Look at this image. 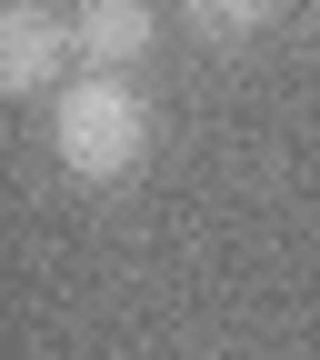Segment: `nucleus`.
Masks as SVG:
<instances>
[{"label": "nucleus", "instance_id": "2", "mask_svg": "<svg viewBox=\"0 0 320 360\" xmlns=\"http://www.w3.org/2000/svg\"><path fill=\"white\" fill-rule=\"evenodd\" d=\"M70 60H80L70 11H51V0H11V11H0V90H11V101H40V90L60 101Z\"/></svg>", "mask_w": 320, "mask_h": 360}, {"label": "nucleus", "instance_id": "3", "mask_svg": "<svg viewBox=\"0 0 320 360\" xmlns=\"http://www.w3.org/2000/svg\"><path fill=\"white\" fill-rule=\"evenodd\" d=\"M70 30H80V60L90 70H120V80L160 51V11H151V0H80Z\"/></svg>", "mask_w": 320, "mask_h": 360}, {"label": "nucleus", "instance_id": "1", "mask_svg": "<svg viewBox=\"0 0 320 360\" xmlns=\"http://www.w3.org/2000/svg\"><path fill=\"white\" fill-rule=\"evenodd\" d=\"M51 150H60L70 180H130L151 160V101L120 70H90L51 101Z\"/></svg>", "mask_w": 320, "mask_h": 360}, {"label": "nucleus", "instance_id": "4", "mask_svg": "<svg viewBox=\"0 0 320 360\" xmlns=\"http://www.w3.org/2000/svg\"><path fill=\"white\" fill-rule=\"evenodd\" d=\"M270 11L281 0H180V20L200 40H250V30H270Z\"/></svg>", "mask_w": 320, "mask_h": 360}]
</instances>
